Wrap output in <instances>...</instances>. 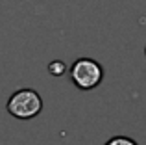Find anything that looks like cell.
I'll return each instance as SVG.
<instances>
[{
	"label": "cell",
	"instance_id": "7a4b0ae2",
	"mask_svg": "<svg viewBox=\"0 0 146 145\" xmlns=\"http://www.w3.org/2000/svg\"><path fill=\"white\" fill-rule=\"evenodd\" d=\"M102 78H104V69L93 58H80L70 67V82L78 89L83 91L94 89L100 86Z\"/></svg>",
	"mask_w": 146,
	"mask_h": 145
},
{
	"label": "cell",
	"instance_id": "3957f363",
	"mask_svg": "<svg viewBox=\"0 0 146 145\" xmlns=\"http://www.w3.org/2000/svg\"><path fill=\"white\" fill-rule=\"evenodd\" d=\"M67 71H68V67L65 65V62H61V60H54V62L48 63V72L52 76H57V78H59V76H63Z\"/></svg>",
	"mask_w": 146,
	"mask_h": 145
},
{
	"label": "cell",
	"instance_id": "6da1fadb",
	"mask_svg": "<svg viewBox=\"0 0 146 145\" xmlns=\"http://www.w3.org/2000/svg\"><path fill=\"white\" fill-rule=\"evenodd\" d=\"M6 110L9 115L17 117V119H33L37 117L41 112H43V99L37 93L35 89H30V87H24V89H19L7 99Z\"/></svg>",
	"mask_w": 146,
	"mask_h": 145
},
{
	"label": "cell",
	"instance_id": "5b68a950",
	"mask_svg": "<svg viewBox=\"0 0 146 145\" xmlns=\"http://www.w3.org/2000/svg\"><path fill=\"white\" fill-rule=\"evenodd\" d=\"M144 52H146V48H144Z\"/></svg>",
	"mask_w": 146,
	"mask_h": 145
},
{
	"label": "cell",
	"instance_id": "277c9868",
	"mask_svg": "<svg viewBox=\"0 0 146 145\" xmlns=\"http://www.w3.org/2000/svg\"><path fill=\"white\" fill-rule=\"evenodd\" d=\"M106 145H139L135 140L128 138V136H115V138L107 140Z\"/></svg>",
	"mask_w": 146,
	"mask_h": 145
}]
</instances>
